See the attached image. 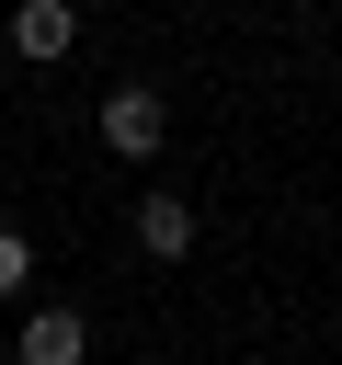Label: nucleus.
Segmentation results:
<instances>
[{
  "mask_svg": "<svg viewBox=\"0 0 342 365\" xmlns=\"http://www.w3.org/2000/svg\"><path fill=\"white\" fill-rule=\"evenodd\" d=\"M68 46H80V11L68 0H23L11 11V57H68Z\"/></svg>",
  "mask_w": 342,
  "mask_h": 365,
  "instance_id": "obj_3",
  "label": "nucleus"
},
{
  "mask_svg": "<svg viewBox=\"0 0 342 365\" xmlns=\"http://www.w3.org/2000/svg\"><path fill=\"white\" fill-rule=\"evenodd\" d=\"M137 240H148L160 262H182V251H194V205H182V194H148V205H137Z\"/></svg>",
  "mask_w": 342,
  "mask_h": 365,
  "instance_id": "obj_4",
  "label": "nucleus"
},
{
  "mask_svg": "<svg viewBox=\"0 0 342 365\" xmlns=\"http://www.w3.org/2000/svg\"><path fill=\"white\" fill-rule=\"evenodd\" d=\"M23 365H91V319L80 308H34L23 319Z\"/></svg>",
  "mask_w": 342,
  "mask_h": 365,
  "instance_id": "obj_2",
  "label": "nucleus"
},
{
  "mask_svg": "<svg viewBox=\"0 0 342 365\" xmlns=\"http://www.w3.org/2000/svg\"><path fill=\"white\" fill-rule=\"evenodd\" d=\"M160 137H171V103L160 91H103V148L114 160H148Z\"/></svg>",
  "mask_w": 342,
  "mask_h": 365,
  "instance_id": "obj_1",
  "label": "nucleus"
},
{
  "mask_svg": "<svg viewBox=\"0 0 342 365\" xmlns=\"http://www.w3.org/2000/svg\"><path fill=\"white\" fill-rule=\"evenodd\" d=\"M23 274H34V251H23V228H0V297H23Z\"/></svg>",
  "mask_w": 342,
  "mask_h": 365,
  "instance_id": "obj_5",
  "label": "nucleus"
}]
</instances>
